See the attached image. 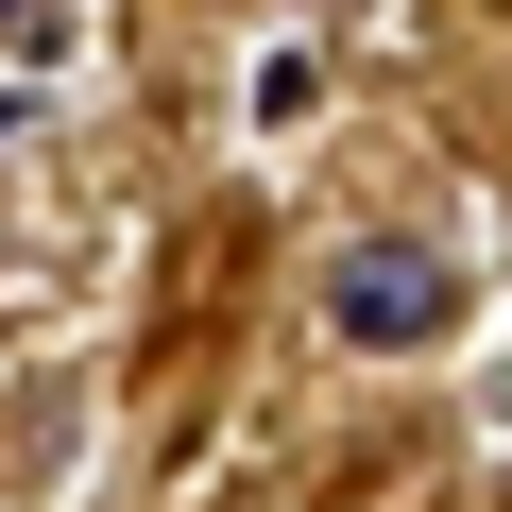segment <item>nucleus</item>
<instances>
[{"mask_svg": "<svg viewBox=\"0 0 512 512\" xmlns=\"http://www.w3.org/2000/svg\"><path fill=\"white\" fill-rule=\"evenodd\" d=\"M325 325H342L359 359H410V342H444V325H461L444 239H393V222H376V239H342V256H325Z\"/></svg>", "mask_w": 512, "mask_h": 512, "instance_id": "obj_1", "label": "nucleus"}, {"mask_svg": "<svg viewBox=\"0 0 512 512\" xmlns=\"http://www.w3.org/2000/svg\"><path fill=\"white\" fill-rule=\"evenodd\" d=\"M18 18H35V0H0V35H18Z\"/></svg>", "mask_w": 512, "mask_h": 512, "instance_id": "obj_2", "label": "nucleus"}]
</instances>
